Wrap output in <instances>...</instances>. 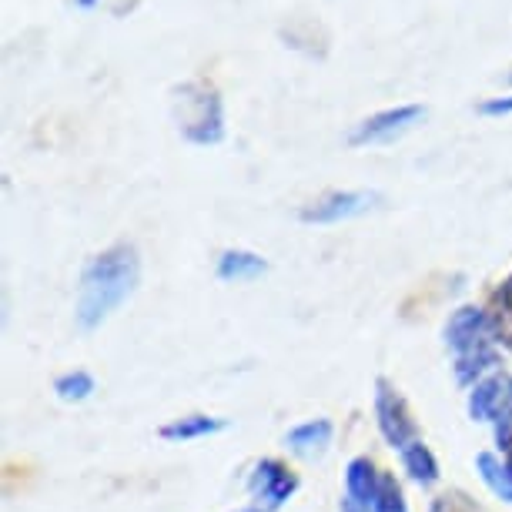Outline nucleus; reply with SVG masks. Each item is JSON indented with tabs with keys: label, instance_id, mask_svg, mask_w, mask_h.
I'll return each mask as SVG.
<instances>
[{
	"label": "nucleus",
	"instance_id": "nucleus-1",
	"mask_svg": "<svg viewBox=\"0 0 512 512\" xmlns=\"http://www.w3.org/2000/svg\"><path fill=\"white\" fill-rule=\"evenodd\" d=\"M138 285V255L131 245L108 248L84 268L81 295H77V322L94 328L118 308Z\"/></svg>",
	"mask_w": 512,
	"mask_h": 512
},
{
	"label": "nucleus",
	"instance_id": "nucleus-2",
	"mask_svg": "<svg viewBox=\"0 0 512 512\" xmlns=\"http://www.w3.org/2000/svg\"><path fill=\"white\" fill-rule=\"evenodd\" d=\"M446 342L456 352V375L459 382H472L476 375L496 365L492 352V325L486 312L479 308H459L446 328Z\"/></svg>",
	"mask_w": 512,
	"mask_h": 512
},
{
	"label": "nucleus",
	"instance_id": "nucleus-3",
	"mask_svg": "<svg viewBox=\"0 0 512 512\" xmlns=\"http://www.w3.org/2000/svg\"><path fill=\"white\" fill-rule=\"evenodd\" d=\"M178 128L191 144H218L225 138V111L221 98L208 84H185L181 88V111Z\"/></svg>",
	"mask_w": 512,
	"mask_h": 512
},
{
	"label": "nucleus",
	"instance_id": "nucleus-4",
	"mask_svg": "<svg viewBox=\"0 0 512 512\" xmlns=\"http://www.w3.org/2000/svg\"><path fill=\"white\" fill-rule=\"evenodd\" d=\"M425 118V108L419 104H402V108H389V111H379L372 118H365L359 128L352 131V144L362 148V144H385V141H395L399 134H405L409 128H415Z\"/></svg>",
	"mask_w": 512,
	"mask_h": 512
},
{
	"label": "nucleus",
	"instance_id": "nucleus-5",
	"mask_svg": "<svg viewBox=\"0 0 512 512\" xmlns=\"http://www.w3.org/2000/svg\"><path fill=\"white\" fill-rule=\"evenodd\" d=\"M375 412H379L382 436L399 452L409 449L415 442V425L409 419V409H405L402 395H395L385 382H379V392H375Z\"/></svg>",
	"mask_w": 512,
	"mask_h": 512
},
{
	"label": "nucleus",
	"instance_id": "nucleus-6",
	"mask_svg": "<svg viewBox=\"0 0 512 512\" xmlns=\"http://www.w3.org/2000/svg\"><path fill=\"white\" fill-rule=\"evenodd\" d=\"M375 201L379 195H372V191H335V195H325L312 208H305L302 218L315 221V225H335V221L365 215L369 208H375Z\"/></svg>",
	"mask_w": 512,
	"mask_h": 512
},
{
	"label": "nucleus",
	"instance_id": "nucleus-7",
	"mask_svg": "<svg viewBox=\"0 0 512 512\" xmlns=\"http://www.w3.org/2000/svg\"><path fill=\"white\" fill-rule=\"evenodd\" d=\"M295 486H298V479L275 459L258 462L255 476H251V492H255V499L262 502L265 509L282 506V502L295 492Z\"/></svg>",
	"mask_w": 512,
	"mask_h": 512
},
{
	"label": "nucleus",
	"instance_id": "nucleus-8",
	"mask_svg": "<svg viewBox=\"0 0 512 512\" xmlns=\"http://www.w3.org/2000/svg\"><path fill=\"white\" fill-rule=\"evenodd\" d=\"M379 482L375 479V469L369 459H355L349 466V479H345V502L342 512H375V502H379Z\"/></svg>",
	"mask_w": 512,
	"mask_h": 512
},
{
	"label": "nucleus",
	"instance_id": "nucleus-9",
	"mask_svg": "<svg viewBox=\"0 0 512 512\" xmlns=\"http://www.w3.org/2000/svg\"><path fill=\"white\" fill-rule=\"evenodd\" d=\"M509 392H512V382L502 379V375H492V379L479 382L476 392H472V399H469L472 419H499V412H502V405H506Z\"/></svg>",
	"mask_w": 512,
	"mask_h": 512
},
{
	"label": "nucleus",
	"instance_id": "nucleus-10",
	"mask_svg": "<svg viewBox=\"0 0 512 512\" xmlns=\"http://www.w3.org/2000/svg\"><path fill=\"white\" fill-rule=\"evenodd\" d=\"M265 258L251 255V251H225L218 262V275L225 282H251V278L265 275Z\"/></svg>",
	"mask_w": 512,
	"mask_h": 512
},
{
	"label": "nucleus",
	"instance_id": "nucleus-11",
	"mask_svg": "<svg viewBox=\"0 0 512 512\" xmlns=\"http://www.w3.org/2000/svg\"><path fill=\"white\" fill-rule=\"evenodd\" d=\"M328 439H332V425L325 419H315L288 432V449L298 452V456H318L328 446Z\"/></svg>",
	"mask_w": 512,
	"mask_h": 512
},
{
	"label": "nucleus",
	"instance_id": "nucleus-12",
	"mask_svg": "<svg viewBox=\"0 0 512 512\" xmlns=\"http://www.w3.org/2000/svg\"><path fill=\"white\" fill-rule=\"evenodd\" d=\"M476 466L482 472V479H486V486L496 492V496H502L506 502H512V466L509 462L496 459L492 452H479L476 456Z\"/></svg>",
	"mask_w": 512,
	"mask_h": 512
},
{
	"label": "nucleus",
	"instance_id": "nucleus-13",
	"mask_svg": "<svg viewBox=\"0 0 512 512\" xmlns=\"http://www.w3.org/2000/svg\"><path fill=\"white\" fill-rule=\"evenodd\" d=\"M225 422L221 419H208V415H191V419H181V422H171L161 429V436L168 442H188V439H201V436H211V432H221Z\"/></svg>",
	"mask_w": 512,
	"mask_h": 512
},
{
	"label": "nucleus",
	"instance_id": "nucleus-14",
	"mask_svg": "<svg viewBox=\"0 0 512 512\" xmlns=\"http://www.w3.org/2000/svg\"><path fill=\"white\" fill-rule=\"evenodd\" d=\"M402 462H405V469H409V476H412L415 482H422V486H429V482H436V479H439L436 459H432V452L425 449L419 439H415L412 446L402 452Z\"/></svg>",
	"mask_w": 512,
	"mask_h": 512
},
{
	"label": "nucleus",
	"instance_id": "nucleus-15",
	"mask_svg": "<svg viewBox=\"0 0 512 512\" xmlns=\"http://www.w3.org/2000/svg\"><path fill=\"white\" fill-rule=\"evenodd\" d=\"M94 392V379L88 372H71L64 375V379H57V395H61L64 402H81L88 399Z\"/></svg>",
	"mask_w": 512,
	"mask_h": 512
},
{
	"label": "nucleus",
	"instance_id": "nucleus-16",
	"mask_svg": "<svg viewBox=\"0 0 512 512\" xmlns=\"http://www.w3.org/2000/svg\"><path fill=\"white\" fill-rule=\"evenodd\" d=\"M375 512H409L405 509L402 492H399V482L392 476H382V482H379V502H375Z\"/></svg>",
	"mask_w": 512,
	"mask_h": 512
},
{
	"label": "nucleus",
	"instance_id": "nucleus-17",
	"mask_svg": "<svg viewBox=\"0 0 512 512\" xmlns=\"http://www.w3.org/2000/svg\"><path fill=\"white\" fill-rule=\"evenodd\" d=\"M432 512H486V509L476 499H469L466 492H446V496L436 499Z\"/></svg>",
	"mask_w": 512,
	"mask_h": 512
},
{
	"label": "nucleus",
	"instance_id": "nucleus-18",
	"mask_svg": "<svg viewBox=\"0 0 512 512\" xmlns=\"http://www.w3.org/2000/svg\"><path fill=\"white\" fill-rule=\"evenodd\" d=\"M479 114H486V118H502V114H512V94H509V98L482 101L479 104Z\"/></svg>",
	"mask_w": 512,
	"mask_h": 512
},
{
	"label": "nucleus",
	"instance_id": "nucleus-19",
	"mask_svg": "<svg viewBox=\"0 0 512 512\" xmlns=\"http://www.w3.org/2000/svg\"><path fill=\"white\" fill-rule=\"evenodd\" d=\"M499 442L502 446H509L512 442V392H509V399L499 412Z\"/></svg>",
	"mask_w": 512,
	"mask_h": 512
},
{
	"label": "nucleus",
	"instance_id": "nucleus-20",
	"mask_svg": "<svg viewBox=\"0 0 512 512\" xmlns=\"http://www.w3.org/2000/svg\"><path fill=\"white\" fill-rule=\"evenodd\" d=\"M98 4H101V0H74V7H81V11H94Z\"/></svg>",
	"mask_w": 512,
	"mask_h": 512
},
{
	"label": "nucleus",
	"instance_id": "nucleus-21",
	"mask_svg": "<svg viewBox=\"0 0 512 512\" xmlns=\"http://www.w3.org/2000/svg\"><path fill=\"white\" fill-rule=\"evenodd\" d=\"M245 512H255V509H245Z\"/></svg>",
	"mask_w": 512,
	"mask_h": 512
}]
</instances>
